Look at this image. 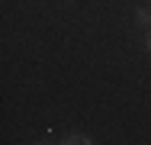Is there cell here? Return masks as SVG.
I'll return each instance as SVG.
<instances>
[{
  "label": "cell",
  "mask_w": 151,
  "mask_h": 145,
  "mask_svg": "<svg viewBox=\"0 0 151 145\" xmlns=\"http://www.w3.org/2000/svg\"><path fill=\"white\" fill-rule=\"evenodd\" d=\"M64 145H93V142L87 139V136H71V139H68Z\"/></svg>",
  "instance_id": "6da1fadb"
},
{
  "label": "cell",
  "mask_w": 151,
  "mask_h": 145,
  "mask_svg": "<svg viewBox=\"0 0 151 145\" xmlns=\"http://www.w3.org/2000/svg\"><path fill=\"white\" fill-rule=\"evenodd\" d=\"M135 16H138V23H151V10H145V7H142Z\"/></svg>",
  "instance_id": "7a4b0ae2"
},
{
  "label": "cell",
  "mask_w": 151,
  "mask_h": 145,
  "mask_svg": "<svg viewBox=\"0 0 151 145\" xmlns=\"http://www.w3.org/2000/svg\"><path fill=\"white\" fill-rule=\"evenodd\" d=\"M145 45H148V52H151V29H148V39H145Z\"/></svg>",
  "instance_id": "3957f363"
}]
</instances>
